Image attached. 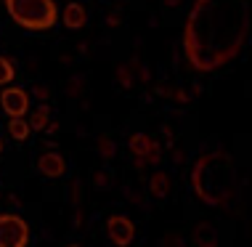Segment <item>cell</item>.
<instances>
[{"instance_id":"cell-11","label":"cell","mask_w":252,"mask_h":247,"mask_svg":"<svg viewBox=\"0 0 252 247\" xmlns=\"http://www.w3.org/2000/svg\"><path fill=\"white\" fill-rule=\"evenodd\" d=\"M149 191H152V197H167L170 194V176L165 170H154L152 178H149Z\"/></svg>"},{"instance_id":"cell-8","label":"cell","mask_w":252,"mask_h":247,"mask_svg":"<svg viewBox=\"0 0 252 247\" xmlns=\"http://www.w3.org/2000/svg\"><path fill=\"white\" fill-rule=\"evenodd\" d=\"M35 168L43 178H61L66 173V160L59 152H43L37 157Z\"/></svg>"},{"instance_id":"cell-12","label":"cell","mask_w":252,"mask_h":247,"mask_svg":"<svg viewBox=\"0 0 252 247\" xmlns=\"http://www.w3.org/2000/svg\"><path fill=\"white\" fill-rule=\"evenodd\" d=\"M5 130H8V136L13 141H27L32 136V128L24 117H8V128Z\"/></svg>"},{"instance_id":"cell-3","label":"cell","mask_w":252,"mask_h":247,"mask_svg":"<svg viewBox=\"0 0 252 247\" xmlns=\"http://www.w3.org/2000/svg\"><path fill=\"white\" fill-rule=\"evenodd\" d=\"M5 13L13 24L30 32H45L59 24V3L56 0H3Z\"/></svg>"},{"instance_id":"cell-4","label":"cell","mask_w":252,"mask_h":247,"mask_svg":"<svg viewBox=\"0 0 252 247\" xmlns=\"http://www.w3.org/2000/svg\"><path fill=\"white\" fill-rule=\"evenodd\" d=\"M0 247H30V223L19 212H0Z\"/></svg>"},{"instance_id":"cell-19","label":"cell","mask_w":252,"mask_h":247,"mask_svg":"<svg viewBox=\"0 0 252 247\" xmlns=\"http://www.w3.org/2000/svg\"><path fill=\"white\" fill-rule=\"evenodd\" d=\"M64 247H83V245H77V242H69V245H64Z\"/></svg>"},{"instance_id":"cell-17","label":"cell","mask_w":252,"mask_h":247,"mask_svg":"<svg viewBox=\"0 0 252 247\" xmlns=\"http://www.w3.org/2000/svg\"><path fill=\"white\" fill-rule=\"evenodd\" d=\"M162 247H186V242H183L181 237H175V234H167L165 239H162Z\"/></svg>"},{"instance_id":"cell-9","label":"cell","mask_w":252,"mask_h":247,"mask_svg":"<svg viewBox=\"0 0 252 247\" xmlns=\"http://www.w3.org/2000/svg\"><path fill=\"white\" fill-rule=\"evenodd\" d=\"M59 22L66 27V30H83L85 22H88V11L83 3H66L64 11H59Z\"/></svg>"},{"instance_id":"cell-6","label":"cell","mask_w":252,"mask_h":247,"mask_svg":"<svg viewBox=\"0 0 252 247\" xmlns=\"http://www.w3.org/2000/svg\"><path fill=\"white\" fill-rule=\"evenodd\" d=\"M0 112L5 117H27L30 112V93L19 85H5L0 93Z\"/></svg>"},{"instance_id":"cell-2","label":"cell","mask_w":252,"mask_h":247,"mask_svg":"<svg viewBox=\"0 0 252 247\" xmlns=\"http://www.w3.org/2000/svg\"><path fill=\"white\" fill-rule=\"evenodd\" d=\"M191 191L207 208H228L236 197V165L223 149L202 152L191 165Z\"/></svg>"},{"instance_id":"cell-15","label":"cell","mask_w":252,"mask_h":247,"mask_svg":"<svg viewBox=\"0 0 252 247\" xmlns=\"http://www.w3.org/2000/svg\"><path fill=\"white\" fill-rule=\"evenodd\" d=\"M96 149H98V154L104 157V160H109V157L114 154V141L106 139V136H101V139L96 141Z\"/></svg>"},{"instance_id":"cell-20","label":"cell","mask_w":252,"mask_h":247,"mask_svg":"<svg viewBox=\"0 0 252 247\" xmlns=\"http://www.w3.org/2000/svg\"><path fill=\"white\" fill-rule=\"evenodd\" d=\"M0 152H3V139H0Z\"/></svg>"},{"instance_id":"cell-7","label":"cell","mask_w":252,"mask_h":247,"mask_svg":"<svg viewBox=\"0 0 252 247\" xmlns=\"http://www.w3.org/2000/svg\"><path fill=\"white\" fill-rule=\"evenodd\" d=\"M106 237L114 247H130L135 239V223L122 212H114L106 218Z\"/></svg>"},{"instance_id":"cell-14","label":"cell","mask_w":252,"mask_h":247,"mask_svg":"<svg viewBox=\"0 0 252 247\" xmlns=\"http://www.w3.org/2000/svg\"><path fill=\"white\" fill-rule=\"evenodd\" d=\"M16 77V67L8 56H0V85H8Z\"/></svg>"},{"instance_id":"cell-1","label":"cell","mask_w":252,"mask_h":247,"mask_svg":"<svg viewBox=\"0 0 252 247\" xmlns=\"http://www.w3.org/2000/svg\"><path fill=\"white\" fill-rule=\"evenodd\" d=\"M250 40V0H194L183 22V56L196 74H215L242 56Z\"/></svg>"},{"instance_id":"cell-16","label":"cell","mask_w":252,"mask_h":247,"mask_svg":"<svg viewBox=\"0 0 252 247\" xmlns=\"http://www.w3.org/2000/svg\"><path fill=\"white\" fill-rule=\"evenodd\" d=\"M117 80L122 82V88H133V74H130V64H125V67H120L117 70Z\"/></svg>"},{"instance_id":"cell-18","label":"cell","mask_w":252,"mask_h":247,"mask_svg":"<svg viewBox=\"0 0 252 247\" xmlns=\"http://www.w3.org/2000/svg\"><path fill=\"white\" fill-rule=\"evenodd\" d=\"M35 93H37V99H48V88H43V85L35 88Z\"/></svg>"},{"instance_id":"cell-13","label":"cell","mask_w":252,"mask_h":247,"mask_svg":"<svg viewBox=\"0 0 252 247\" xmlns=\"http://www.w3.org/2000/svg\"><path fill=\"white\" fill-rule=\"evenodd\" d=\"M27 122H30L32 133H35V130H45V128H48V122H51V109H48V104H40Z\"/></svg>"},{"instance_id":"cell-5","label":"cell","mask_w":252,"mask_h":247,"mask_svg":"<svg viewBox=\"0 0 252 247\" xmlns=\"http://www.w3.org/2000/svg\"><path fill=\"white\" fill-rule=\"evenodd\" d=\"M127 149H130V154H133V160L138 168L159 165V160H162V146L149 133H133L130 139H127Z\"/></svg>"},{"instance_id":"cell-10","label":"cell","mask_w":252,"mask_h":247,"mask_svg":"<svg viewBox=\"0 0 252 247\" xmlns=\"http://www.w3.org/2000/svg\"><path fill=\"white\" fill-rule=\"evenodd\" d=\"M191 239H194L196 247H218V234L210 223H196Z\"/></svg>"}]
</instances>
